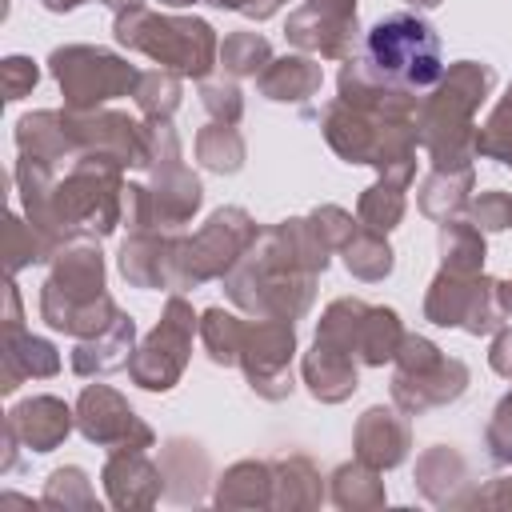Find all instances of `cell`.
<instances>
[{"label":"cell","instance_id":"obj_1","mask_svg":"<svg viewBox=\"0 0 512 512\" xmlns=\"http://www.w3.org/2000/svg\"><path fill=\"white\" fill-rule=\"evenodd\" d=\"M336 248L320 236L312 216H292L260 228L256 244L224 276V292L248 316L300 320L312 308L316 280Z\"/></svg>","mask_w":512,"mask_h":512},{"label":"cell","instance_id":"obj_2","mask_svg":"<svg viewBox=\"0 0 512 512\" xmlns=\"http://www.w3.org/2000/svg\"><path fill=\"white\" fill-rule=\"evenodd\" d=\"M140 168L148 180L124 188L128 232H144V228L176 232V228H184L196 216L204 188H200L196 172H188L184 152H180V136L168 120L144 124V164Z\"/></svg>","mask_w":512,"mask_h":512},{"label":"cell","instance_id":"obj_3","mask_svg":"<svg viewBox=\"0 0 512 512\" xmlns=\"http://www.w3.org/2000/svg\"><path fill=\"white\" fill-rule=\"evenodd\" d=\"M496 88V68L456 60L420 104V148L432 168H468L476 160V108Z\"/></svg>","mask_w":512,"mask_h":512},{"label":"cell","instance_id":"obj_4","mask_svg":"<svg viewBox=\"0 0 512 512\" xmlns=\"http://www.w3.org/2000/svg\"><path fill=\"white\" fill-rule=\"evenodd\" d=\"M120 316L116 300L104 292V256L96 240H68L52 256V272L40 288V320L76 340L96 336Z\"/></svg>","mask_w":512,"mask_h":512},{"label":"cell","instance_id":"obj_5","mask_svg":"<svg viewBox=\"0 0 512 512\" xmlns=\"http://www.w3.org/2000/svg\"><path fill=\"white\" fill-rule=\"evenodd\" d=\"M112 32L124 48L152 56L160 68L192 80H208V72L220 64V40L216 28L200 16H164L148 8L144 0L116 8Z\"/></svg>","mask_w":512,"mask_h":512},{"label":"cell","instance_id":"obj_6","mask_svg":"<svg viewBox=\"0 0 512 512\" xmlns=\"http://www.w3.org/2000/svg\"><path fill=\"white\" fill-rule=\"evenodd\" d=\"M364 64L396 88L428 92L444 76L440 36L420 12H392L364 36Z\"/></svg>","mask_w":512,"mask_h":512},{"label":"cell","instance_id":"obj_7","mask_svg":"<svg viewBox=\"0 0 512 512\" xmlns=\"http://www.w3.org/2000/svg\"><path fill=\"white\" fill-rule=\"evenodd\" d=\"M392 404L408 416H424L428 408H444L464 396L468 388V364L456 356H444L432 340L404 332L396 356H392Z\"/></svg>","mask_w":512,"mask_h":512},{"label":"cell","instance_id":"obj_8","mask_svg":"<svg viewBox=\"0 0 512 512\" xmlns=\"http://www.w3.org/2000/svg\"><path fill=\"white\" fill-rule=\"evenodd\" d=\"M256 236L260 228L244 208H216L200 232L176 240L172 292L196 288L204 280H224L236 268V260L256 244Z\"/></svg>","mask_w":512,"mask_h":512},{"label":"cell","instance_id":"obj_9","mask_svg":"<svg viewBox=\"0 0 512 512\" xmlns=\"http://www.w3.org/2000/svg\"><path fill=\"white\" fill-rule=\"evenodd\" d=\"M48 68L64 92V108L68 112H96L104 100L116 96H132L140 68L128 64L124 56L108 52V48H92V44H64L48 56Z\"/></svg>","mask_w":512,"mask_h":512},{"label":"cell","instance_id":"obj_10","mask_svg":"<svg viewBox=\"0 0 512 512\" xmlns=\"http://www.w3.org/2000/svg\"><path fill=\"white\" fill-rule=\"evenodd\" d=\"M196 316H192V304L172 292L156 328L136 344L132 360H128V376L132 384L148 388V392H168L176 388V380L184 376L188 368V352H192V332H196Z\"/></svg>","mask_w":512,"mask_h":512},{"label":"cell","instance_id":"obj_11","mask_svg":"<svg viewBox=\"0 0 512 512\" xmlns=\"http://www.w3.org/2000/svg\"><path fill=\"white\" fill-rule=\"evenodd\" d=\"M424 316L440 328H464L468 336H484L500 328L504 312L496 304V280L484 272H452L440 268L424 296Z\"/></svg>","mask_w":512,"mask_h":512},{"label":"cell","instance_id":"obj_12","mask_svg":"<svg viewBox=\"0 0 512 512\" xmlns=\"http://www.w3.org/2000/svg\"><path fill=\"white\" fill-rule=\"evenodd\" d=\"M292 352H296L292 320L260 316L256 324H248L244 348H240V368H244L248 388L264 400L292 396Z\"/></svg>","mask_w":512,"mask_h":512},{"label":"cell","instance_id":"obj_13","mask_svg":"<svg viewBox=\"0 0 512 512\" xmlns=\"http://www.w3.org/2000/svg\"><path fill=\"white\" fill-rule=\"evenodd\" d=\"M356 32V0H304L284 24L288 44L340 64L356 56Z\"/></svg>","mask_w":512,"mask_h":512},{"label":"cell","instance_id":"obj_14","mask_svg":"<svg viewBox=\"0 0 512 512\" xmlns=\"http://www.w3.org/2000/svg\"><path fill=\"white\" fill-rule=\"evenodd\" d=\"M76 428H80L84 440H92L96 448H108V452H120V448H152L156 444L152 428L108 384H88L80 392V400H76Z\"/></svg>","mask_w":512,"mask_h":512},{"label":"cell","instance_id":"obj_15","mask_svg":"<svg viewBox=\"0 0 512 512\" xmlns=\"http://www.w3.org/2000/svg\"><path fill=\"white\" fill-rule=\"evenodd\" d=\"M72 420L76 412L56 400V396H32V400H20L16 408H8L4 416V460L0 468L12 472L16 468V448H28V452H52L64 444V436L72 432Z\"/></svg>","mask_w":512,"mask_h":512},{"label":"cell","instance_id":"obj_16","mask_svg":"<svg viewBox=\"0 0 512 512\" xmlns=\"http://www.w3.org/2000/svg\"><path fill=\"white\" fill-rule=\"evenodd\" d=\"M104 492L112 508H152L164 496V472L148 460V448H120L104 460Z\"/></svg>","mask_w":512,"mask_h":512},{"label":"cell","instance_id":"obj_17","mask_svg":"<svg viewBox=\"0 0 512 512\" xmlns=\"http://www.w3.org/2000/svg\"><path fill=\"white\" fill-rule=\"evenodd\" d=\"M352 448H356V460L372 464V468H396L408 448H412V424H408V412L400 408H384V404H372L360 420H356V432H352Z\"/></svg>","mask_w":512,"mask_h":512},{"label":"cell","instance_id":"obj_18","mask_svg":"<svg viewBox=\"0 0 512 512\" xmlns=\"http://www.w3.org/2000/svg\"><path fill=\"white\" fill-rule=\"evenodd\" d=\"M176 232L164 228H144V232H128V240L120 244V276L132 288H172V272H176Z\"/></svg>","mask_w":512,"mask_h":512},{"label":"cell","instance_id":"obj_19","mask_svg":"<svg viewBox=\"0 0 512 512\" xmlns=\"http://www.w3.org/2000/svg\"><path fill=\"white\" fill-rule=\"evenodd\" d=\"M416 488L424 492V500H432L440 508H468L476 480L468 472V460L452 444H432L416 460Z\"/></svg>","mask_w":512,"mask_h":512},{"label":"cell","instance_id":"obj_20","mask_svg":"<svg viewBox=\"0 0 512 512\" xmlns=\"http://www.w3.org/2000/svg\"><path fill=\"white\" fill-rule=\"evenodd\" d=\"M160 472H164V496L172 504H200L204 500L212 468H208V452L196 440L172 436L160 448Z\"/></svg>","mask_w":512,"mask_h":512},{"label":"cell","instance_id":"obj_21","mask_svg":"<svg viewBox=\"0 0 512 512\" xmlns=\"http://www.w3.org/2000/svg\"><path fill=\"white\" fill-rule=\"evenodd\" d=\"M132 340H136V324L128 312H120L108 328H100L96 336H84L76 340L72 348V372L76 376H104V372H116V368H128L132 360Z\"/></svg>","mask_w":512,"mask_h":512},{"label":"cell","instance_id":"obj_22","mask_svg":"<svg viewBox=\"0 0 512 512\" xmlns=\"http://www.w3.org/2000/svg\"><path fill=\"white\" fill-rule=\"evenodd\" d=\"M320 80H324V68L320 60L312 56H280V60H268V68L256 76V88L264 100H276V104H304L320 92Z\"/></svg>","mask_w":512,"mask_h":512},{"label":"cell","instance_id":"obj_23","mask_svg":"<svg viewBox=\"0 0 512 512\" xmlns=\"http://www.w3.org/2000/svg\"><path fill=\"white\" fill-rule=\"evenodd\" d=\"M56 372H60V352L48 340H40L24 328L4 332V376H0L4 392H16L20 380H28V376L44 380V376H56Z\"/></svg>","mask_w":512,"mask_h":512},{"label":"cell","instance_id":"obj_24","mask_svg":"<svg viewBox=\"0 0 512 512\" xmlns=\"http://www.w3.org/2000/svg\"><path fill=\"white\" fill-rule=\"evenodd\" d=\"M300 372H304V384L316 400L324 404H340L356 392V380H360V364L340 356V352H328L320 344H312L300 360Z\"/></svg>","mask_w":512,"mask_h":512},{"label":"cell","instance_id":"obj_25","mask_svg":"<svg viewBox=\"0 0 512 512\" xmlns=\"http://www.w3.org/2000/svg\"><path fill=\"white\" fill-rule=\"evenodd\" d=\"M324 500V476L320 468L292 452L272 460V508H320Z\"/></svg>","mask_w":512,"mask_h":512},{"label":"cell","instance_id":"obj_26","mask_svg":"<svg viewBox=\"0 0 512 512\" xmlns=\"http://www.w3.org/2000/svg\"><path fill=\"white\" fill-rule=\"evenodd\" d=\"M216 508H272V460H240L216 480Z\"/></svg>","mask_w":512,"mask_h":512},{"label":"cell","instance_id":"obj_27","mask_svg":"<svg viewBox=\"0 0 512 512\" xmlns=\"http://www.w3.org/2000/svg\"><path fill=\"white\" fill-rule=\"evenodd\" d=\"M476 176L472 164L468 168H432L416 192V204L428 220H448L460 216V208H468V192H472Z\"/></svg>","mask_w":512,"mask_h":512},{"label":"cell","instance_id":"obj_28","mask_svg":"<svg viewBox=\"0 0 512 512\" xmlns=\"http://www.w3.org/2000/svg\"><path fill=\"white\" fill-rule=\"evenodd\" d=\"M328 480H332L328 500H332L336 508L364 512V508H380V504H384V480H380V468H372V464H364V460L340 464Z\"/></svg>","mask_w":512,"mask_h":512},{"label":"cell","instance_id":"obj_29","mask_svg":"<svg viewBox=\"0 0 512 512\" xmlns=\"http://www.w3.org/2000/svg\"><path fill=\"white\" fill-rule=\"evenodd\" d=\"M340 256H344V268L356 276V280H364V284H376V280H384L388 272H392V248H388V240H384V232H372V228H364L360 220H356V228H352V236L340 244Z\"/></svg>","mask_w":512,"mask_h":512},{"label":"cell","instance_id":"obj_30","mask_svg":"<svg viewBox=\"0 0 512 512\" xmlns=\"http://www.w3.org/2000/svg\"><path fill=\"white\" fill-rule=\"evenodd\" d=\"M436 244H440V268L484 272V232L472 220H460V216L440 220Z\"/></svg>","mask_w":512,"mask_h":512},{"label":"cell","instance_id":"obj_31","mask_svg":"<svg viewBox=\"0 0 512 512\" xmlns=\"http://www.w3.org/2000/svg\"><path fill=\"white\" fill-rule=\"evenodd\" d=\"M196 332H200V344H204V352H208L212 364H220V368L240 364L248 320H240L236 312H224V308H204Z\"/></svg>","mask_w":512,"mask_h":512},{"label":"cell","instance_id":"obj_32","mask_svg":"<svg viewBox=\"0 0 512 512\" xmlns=\"http://www.w3.org/2000/svg\"><path fill=\"white\" fill-rule=\"evenodd\" d=\"M404 192H408V184L404 180H392V176H376V184L372 188H364L360 192V200H356V220L364 224V228H372V232H392L400 220H404Z\"/></svg>","mask_w":512,"mask_h":512},{"label":"cell","instance_id":"obj_33","mask_svg":"<svg viewBox=\"0 0 512 512\" xmlns=\"http://www.w3.org/2000/svg\"><path fill=\"white\" fill-rule=\"evenodd\" d=\"M196 160L208 168V172H220V176H232L244 168V136L236 132V124H204L196 132Z\"/></svg>","mask_w":512,"mask_h":512},{"label":"cell","instance_id":"obj_34","mask_svg":"<svg viewBox=\"0 0 512 512\" xmlns=\"http://www.w3.org/2000/svg\"><path fill=\"white\" fill-rule=\"evenodd\" d=\"M60 248L28 220H20V212H8V224H4V264H8V276H16L20 268L28 264H44L52 260Z\"/></svg>","mask_w":512,"mask_h":512},{"label":"cell","instance_id":"obj_35","mask_svg":"<svg viewBox=\"0 0 512 512\" xmlns=\"http://www.w3.org/2000/svg\"><path fill=\"white\" fill-rule=\"evenodd\" d=\"M268 60H272V44L260 32H232L220 44V72L232 80L260 76L268 68Z\"/></svg>","mask_w":512,"mask_h":512},{"label":"cell","instance_id":"obj_36","mask_svg":"<svg viewBox=\"0 0 512 512\" xmlns=\"http://www.w3.org/2000/svg\"><path fill=\"white\" fill-rule=\"evenodd\" d=\"M136 108L148 116V120H172V112L180 108V76L168 72V68H152V72H140L136 80Z\"/></svg>","mask_w":512,"mask_h":512},{"label":"cell","instance_id":"obj_37","mask_svg":"<svg viewBox=\"0 0 512 512\" xmlns=\"http://www.w3.org/2000/svg\"><path fill=\"white\" fill-rule=\"evenodd\" d=\"M476 156H488L504 168H512V84L488 112V120L476 128Z\"/></svg>","mask_w":512,"mask_h":512},{"label":"cell","instance_id":"obj_38","mask_svg":"<svg viewBox=\"0 0 512 512\" xmlns=\"http://www.w3.org/2000/svg\"><path fill=\"white\" fill-rule=\"evenodd\" d=\"M44 508H96V492H92V480L84 468L68 464V468H56L44 484V496H40Z\"/></svg>","mask_w":512,"mask_h":512},{"label":"cell","instance_id":"obj_39","mask_svg":"<svg viewBox=\"0 0 512 512\" xmlns=\"http://www.w3.org/2000/svg\"><path fill=\"white\" fill-rule=\"evenodd\" d=\"M200 104L220 124H240V116H244V96H240V88H236L232 76L200 80Z\"/></svg>","mask_w":512,"mask_h":512},{"label":"cell","instance_id":"obj_40","mask_svg":"<svg viewBox=\"0 0 512 512\" xmlns=\"http://www.w3.org/2000/svg\"><path fill=\"white\" fill-rule=\"evenodd\" d=\"M468 220L480 228V232H500V228H512V192H480L476 200H468Z\"/></svg>","mask_w":512,"mask_h":512},{"label":"cell","instance_id":"obj_41","mask_svg":"<svg viewBox=\"0 0 512 512\" xmlns=\"http://www.w3.org/2000/svg\"><path fill=\"white\" fill-rule=\"evenodd\" d=\"M484 448H488L492 464L512 468V392L500 396V404L492 408V420L484 428Z\"/></svg>","mask_w":512,"mask_h":512},{"label":"cell","instance_id":"obj_42","mask_svg":"<svg viewBox=\"0 0 512 512\" xmlns=\"http://www.w3.org/2000/svg\"><path fill=\"white\" fill-rule=\"evenodd\" d=\"M36 80H40V72H36V64L28 56H8L4 60V100L28 96L36 88Z\"/></svg>","mask_w":512,"mask_h":512},{"label":"cell","instance_id":"obj_43","mask_svg":"<svg viewBox=\"0 0 512 512\" xmlns=\"http://www.w3.org/2000/svg\"><path fill=\"white\" fill-rule=\"evenodd\" d=\"M468 508H512V480H488L484 488L472 492Z\"/></svg>","mask_w":512,"mask_h":512},{"label":"cell","instance_id":"obj_44","mask_svg":"<svg viewBox=\"0 0 512 512\" xmlns=\"http://www.w3.org/2000/svg\"><path fill=\"white\" fill-rule=\"evenodd\" d=\"M488 364H492L496 376L512 380V328H500V332H496V340H492V348H488Z\"/></svg>","mask_w":512,"mask_h":512},{"label":"cell","instance_id":"obj_45","mask_svg":"<svg viewBox=\"0 0 512 512\" xmlns=\"http://www.w3.org/2000/svg\"><path fill=\"white\" fill-rule=\"evenodd\" d=\"M208 4H216V8H228V12H240V16H248V20H268L280 4H288V0H208Z\"/></svg>","mask_w":512,"mask_h":512},{"label":"cell","instance_id":"obj_46","mask_svg":"<svg viewBox=\"0 0 512 512\" xmlns=\"http://www.w3.org/2000/svg\"><path fill=\"white\" fill-rule=\"evenodd\" d=\"M496 304L504 316H512V280H496Z\"/></svg>","mask_w":512,"mask_h":512},{"label":"cell","instance_id":"obj_47","mask_svg":"<svg viewBox=\"0 0 512 512\" xmlns=\"http://www.w3.org/2000/svg\"><path fill=\"white\" fill-rule=\"evenodd\" d=\"M152 4H160V8H188V4H196V0H152Z\"/></svg>","mask_w":512,"mask_h":512},{"label":"cell","instance_id":"obj_48","mask_svg":"<svg viewBox=\"0 0 512 512\" xmlns=\"http://www.w3.org/2000/svg\"><path fill=\"white\" fill-rule=\"evenodd\" d=\"M408 4H416V8H436L440 0H408Z\"/></svg>","mask_w":512,"mask_h":512}]
</instances>
